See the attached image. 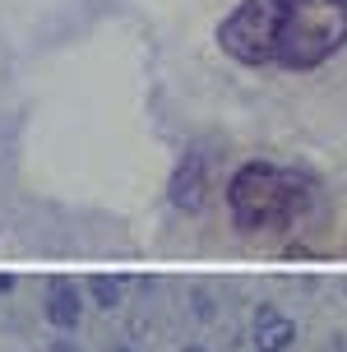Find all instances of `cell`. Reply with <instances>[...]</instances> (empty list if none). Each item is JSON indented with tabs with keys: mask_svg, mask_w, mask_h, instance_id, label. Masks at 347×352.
I'll return each instance as SVG.
<instances>
[{
	"mask_svg": "<svg viewBox=\"0 0 347 352\" xmlns=\"http://www.w3.org/2000/svg\"><path fill=\"white\" fill-rule=\"evenodd\" d=\"M213 42L241 70L311 74L347 47V0H236Z\"/></svg>",
	"mask_w": 347,
	"mask_h": 352,
	"instance_id": "6da1fadb",
	"label": "cell"
},
{
	"mask_svg": "<svg viewBox=\"0 0 347 352\" xmlns=\"http://www.w3.org/2000/svg\"><path fill=\"white\" fill-rule=\"evenodd\" d=\"M227 213L236 232L245 236H264V232H292L306 213L315 209V181L296 167H278V162H241L227 176Z\"/></svg>",
	"mask_w": 347,
	"mask_h": 352,
	"instance_id": "7a4b0ae2",
	"label": "cell"
},
{
	"mask_svg": "<svg viewBox=\"0 0 347 352\" xmlns=\"http://www.w3.org/2000/svg\"><path fill=\"white\" fill-rule=\"evenodd\" d=\"M167 199H172L181 213H199L208 199V153L204 148H186L181 162L172 172V186H167Z\"/></svg>",
	"mask_w": 347,
	"mask_h": 352,
	"instance_id": "3957f363",
	"label": "cell"
},
{
	"mask_svg": "<svg viewBox=\"0 0 347 352\" xmlns=\"http://www.w3.org/2000/svg\"><path fill=\"white\" fill-rule=\"evenodd\" d=\"M250 343L255 352H287L296 343V320L282 316L278 306H255V324H250Z\"/></svg>",
	"mask_w": 347,
	"mask_h": 352,
	"instance_id": "277c9868",
	"label": "cell"
},
{
	"mask_svg": "<svg viewBox=\"0 0 347 352\" xmlns=\"http://www.w3.org/2000/svg\"><path fill=\"white\" fill-rule=\"evenodd\" d=\"M79 320H84V297L74 292V283L65 278H52V297H47V324L69 334V329H79Z\"/></svg>",
	"mask_w": 347,
	"mask_h": 352,
	"instance_id": "5b68a950",
	"label": "cell"
},
{
	"mask_svg": "<svg viewBox=\"0 0 347 352\" xmlns=\"http://www.w3.org/2000/svg\"><path fill=\"white\" fill-rule=\"evenodd\" d=\"M88 292H93V301H98L102 311L121 306V278H107V274H88Z\"/></svg>",
	"mask_w": 347,
	"mask_h": 352,
	"instance_id": "8992f818",
	"label": "cell"
},
{
	"mask_svg": "<svg viewBox=\"0 0 347 352\" xmlns=\"http://www.w3.org/2000/svg\"><path fill=\"white\" fill-rule=\"evenodd\" d=\"M0 292H14V274H0Z\"/></svg>",
	"mask_w": 347,
	"mask_h": 352,
	"instance_id": "52a82bcc",
	"label": "cell"
},
{
	"mask_svg": "<svg viewBox=\"0 0 347 352\" xmlns=\"http://www.w3.org/2000/svg\"><path fill=\"white\" fill-rule=\"evenodd\" d=\"M186 352H204V348H186Z\"/></svg>",
	"mask_w": 347,
	"mask_h": 352,
	"instance_id": "ba28073f",
	"label": "cell"
}]
</instances>
